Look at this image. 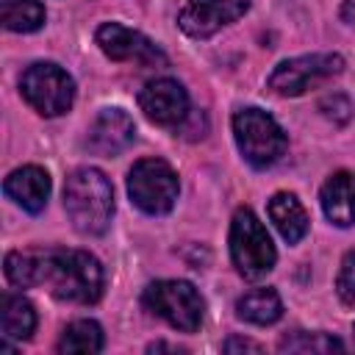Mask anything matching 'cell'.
<instances>
[{
    "mask_svg": "<svg viewBox=\"0 0 355 355\" xmlns=\"http://www.w3.org/2000/svg\"><path fill=\"white\" fill-rule=\"evenodd\" d=\"M6 277L19 286H44L55 300L92 305L103 297L105 272L92 252L83 250H14L6 255Z\"/></svg>",
    "mask_w": 355,
    "mask_h": 355,
    "instance_id": "1",
    "label": "cell"
},
{
    "mask_svg": "<svg viewBox=\"0 0 355 355\" xmlns=\"http://www.w3.org/2000/svg\"><path fill=\"white\" fill-rule=\"evenodd\" d=\"M64 208L78 233H86V236L105 233L114 216L111 180L94 166L75 169L64 183Z\"/></svg>",
    "mask_w": 355,
    "mask_h": 355,
    "instance_id": "2",
    "label": "cell"
},
{
    "mask_svg": "<svg viewBox=\"0 0 355 355\" xmlns=\"http://www.w3.org/2000/svg\"><path fill=\"white\" fill-rule=\"evenodd\" d=\"M230 258L241 277L261 280L275 266V244L263 227V222L250 211L239 208L230 222Z\"/></svg>",
    "mask_w": 355,
    "mask_h": 355,
    "instance_id": "3",
    "label": "cell"
},
{
    "mask_svg": "<svg viewBox=\"0 0 355 355\" xmlns=\"http://www.w3.org/2000/svg\"><path fill=\"white\" fill-rule=\"evenodd\" d=\"M233 136L241 155L252 166H272L286 153L283 128L261 108H241L233 116Z\"/></svg>",
    "mask_w": 355,
    "mask_h": 355,
    "instance_id": "4",
    "label": "cell"
},
{
    "mask_svg": "<svg viewBox=\"0 0 355 355\" xmlns=\"http://www.w3.org/2000/svg\"><path fill=\"white\" fill-rule=\"evenodd\" d=\"M141 300L155 316L166 319L180 333H194L205 313L200 291L186 280H155L144 288Z\"/></svg>",
    "mask_w": 355,
    "mask_h": 355,
    "instance_id": "5",
    "label": "cell"
},
{
    "mask_svg": "<svg viewBox=\"0 0 355 355\" xmlns=\"http://www.w3.org/2000/svg\"><path fill=\"white\" fill-rule=\"evenodd\" d=\"M178 175L161 158H141L128 172V194L144 214H166L178 200Z\"/></svg>",
    "mask_w": 355,
    "mask_h": 355,
    "instance_id": "6",
    "label": "cell"
},
{
    "mask_svg": "<svg viewBox=\"0 0 355 355\" xmlns=\"http://www.w3.org/2000/svg\"><path fill=\"white\" fill-rule=\"evenodd\" d=\"M19 92L42 116H58V114L69 111V105L75 100L72 78L58 64H50V61L31 64L22 72Z\"/></svg>",
    "mask_w": 355,
    "mask_h": 355,
    "instance_id": "7",
    "label": "cell"
},
{
    "mask_svg": "<svg viewBox=\"0 0 355 355\" xmlns=\"http://www.w3.org/2000/svg\"><path fill=\"white\" fill-rule=\"evenodd\" d=\"M344 69V58L338 53H311L300 58H288L275 67L269 75V89L283 97H297L311 86L338 75Z\"/></svg>",
    "mask_w": 355,
    "mask_h": 355,
    "instance_id": "8",
    "label": "cell"
},
{
    "mask_svg": "<svg viewBox=\"0 0 355 355\" xmlns=\"http://www.w3.org/2000/svg\"><path fill=\"white\" fill-rule=\"evenodd\" d=\"M250 8V0H186L178 25L194 39H208L219 28L236 22Z\"/></svg>",
    "mask_w": 355,
    "mask_h": 355,
    "instance_id": "9",
    "label": "cell"
},
{
    "mask_svg": "<svg viewBox=\"0 0 355 355\" xmlns=\"http://www.w3.org/2000/svg\"><path fill=\"white\" fill-rule=\"evenodd\" d=\"M139 108L155 125H180L189 114V94L172 78H155L139 92Z\"/></svg>",
    "mask_w": 355,
    "mask_h": 355,
    "instance_id": "10",
    "label": "cell"
},
{
    "mask_svg": "<svg viewBox=\"0 0 355 355\" xmlns=\"http://www.w3.org/2000/svg\"><path fill=\"white\" fill-rule=\"evenodd\" d=\"M97 44L111 61H136V64H166L161 47H155L139 31H130L119 22H105L97 28Z\"/></svg>",
    "mask_w": 355,
    "mask_h": 355,
    "instance_id": "11",
    "label": "cell"
},
{
    "mask_svg": "<svg viewBox=\"0 0 355 355\" xmlns=\"http://www.w3.org/2000/svg\"><path fill=\"white\" fill-rule=\"evenodd\" d=\"M133 136H136L133 119L122 108H103L89 128L86 144L97 155H119L125 147L133 144Z\"/></svg>",
    "mask_w": 355,
    "mask_h": 355,
    "instance_id": "12",
    "label": "cell"
},
{
    "mask_svg": "<svg viewBox=\"0 0 355 355\" xmlns=\"http://www.w3.org/2000/svg\"><path fill=\"white\" fill-rule=\"evenodd\" d=\"M3 191L28 214H39L50 197V175L36 164L19 166L6 178Z\"/></svg>",
    "mask_w": 355,
    "mask_h": 355,
    "instance_id": "13",
    "label": "cell"
},
{
    "mask_svg": "<svg viewBox=\"0 0 355 355\" xmlns=\"http://www.w3.org/2000/svg\"><path fill=\"white\" fill-rule=\"evenodd\" d=\"M322 211L324 216L338 225L349 227L355 225V172H336L322 186Z\"/></svg>",
    "mask_w": 355,
    "mask_h": 355,
    "instance_id": "14",
    "label": "cell"
},
{
    "mask_svg": "<svg viewBox=\"0 0 355 355\" xmlns=\"http://www.w3.org/2000/svg\"><path fill=\"white\" fill-rule=\"evenodd\" d=\"M269 219L272 225L277 227V233L288 241V244H297L305 233H308V214L302 208V202L288 194V191H277L272 200H269Z\"/></svg>",
    "mask_w": 355,
    "mask_h": 355,
    "instance_id": "15",
    "label": "cell"
},
{
    "mask_svg": "<svg viewBox=\"0 0 355 355\" xmlns=\"http://www.w3.org/2000/svg\"><path fill=\"white\" fill-rule=\"evenodd\" d=\"M36 327V311L33 305L22 297V294H14V291H6L0 297V330L6 338H28Z\"/></svg>",
    "mask_w": 355,
    "mask_h": 355,
    "instance_id": "16",
    "label": "cell"
},
{
    "mask_svg": "<svg viewBox=\"0 0 355 355\" xmlns=\"http://www.w3.org/2000/svg\"><path fill=\"white\" fill-rule=\"evenodd\" d=\"M236 313L252 324H272L283 316V302L275 288H252L236 302Z\"/></svg>",
    "mask_w": 355,
    "mask_h": 355,
    "instance_id": "17",
    "label": "cell"
},
{
    "mask_svg": "<svg viewBox=\"0 0 355 355\" xmlns=\"http://www.w3.org/2000/svg\"><path fill=\"white\" fill-rule=\"evenodd\" d=\"M100 349H103V327L92 319H78V322L67 324V330L58 341V352L94 355Z\"/></svg>",
    "mask_w": 355,
    "mask_h": 355,
    "instance_id": "18",
    "label": "cell"
},
{
    "mask_svg": "<svg viewBox=\"0 0 355 355\" xmlns=\"http://www.w3.org/2000/svg\"><path fill=\"white\" fill-rule=\"evenodd\" d=\"M0 17L8 31L31 33V31L42 28L44 8L39 0H0Z\"/></svg>",
    "mask_w": 355,
    "mask_h": 355,
    "instance_id": "19",
    "label": "cell"
},
{
    "mask_svg": "<svg viewBox=\"0 0 355 355\" xmlns=\"http://www.w3.org/2000/svg\"><path fill=\"white\" fill-rule=\"evenodd\" d=\"M283 352H333V349H344V344L327 333H291L280 341Z\"/></svg>",
    "mask_w": 355,
    "mask_h": 355,
    "instance_id": "20",
    "label": "cell"
},
{
    "mask_svg": "<svg viewBox=\"0 0 355 355\" xmlns=\"http://www.w3.org/2000/svg\"><path fill=\"white\" fill-rule=\"evenodd\" d=\"M336 294L344 305H355V250H349L341 261V269L336 277Z\"/></svg>",
    "mask_w": 355,
    "mask_h": 355,
    "instance_id": "21",
    "label": "cell"
},
{
    "mask_svg": "<svg viewBox=\"0 0 355 355\" xmlns=\"http://www.w3.org/2000/svg\"><path fill=\"white\" fill-rule=\"evenodd\" d=\"M225 352H261V344L250 341V338H239V336H230L225 344H222Z\"/></svg>",
    "mask_w": 355,
    "mask_h": 355,
    "instance_id": "22",
    "label": "cell"
},
{
    "mask_svg": "<svg viewBox=\"0 0 355 355\" xmlns=\"http://www.w3.org/2000/svg\"><path fill=\"white\" fill-rule=\"evenodd\" d=\"M341 17H344V22L355 25V0H344V6H341Z\"/></svg>",
    "mask_w": 355,
    "mask_h": 355,
    "instance_id": "23",
    "label": "cell"
}]
</instances>
